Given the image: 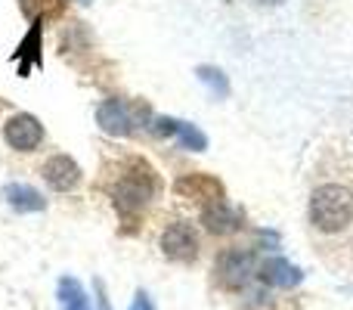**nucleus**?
Here are the masks:
<instances>
[{
	"mask_svg": "<svg viewBox=\"0 0 353 310\" xmlns=\"http://www.w3.org/2000/svg\"><path fill=\"white\" fill-rule=\"evenodd\" d=\"M159 180H155V171L146 162H134V168L124 171L118 177V183L112 186V202H115L118 214H140L143 208L152 202Z\"/></svg>",
	"mask_w": 353,
	"mask_h": 310,
	"instance_id": "obj_2",
	"label": "nucleus"
},
{
	"mask_svg": "<svg viewBox=\"0 0 353 310\" xmlns=\"http://www.w3.org/2000/svg\"><path fill=\"white\" fill-rule=\"evenodd\" d=\"M161 251L171 261H183V264L195 261V255H199V233H195V226L189 220L168 224L165 233H161Z\"/></svg>",
	"mask_w": 353,
	"mask_h": 310,
	"instance_id": "obj_4",
	"label": "nucleus"
},
{
	"mask_svg": "<svg viewBox=\"0 0 353 310\" xmlns=\"http://www.w3.org/2000/svg\"><path fill=\"white\" fill-rule=\"evenodd\" d=\"M43 174V183H47L53 193H68V189H74L81 183V168L78 162H74L72 155H50L47 162H43L41 168Z\"/></svg>",
	"mask_w": 353,
	"mask_h": 310,
	"instance_id": "obj_7",
	"label": "nucleus"
},
{
	"mask_svg": "<svg viewBox=\"0 0 353 310\" xmlns=\"http://www.w3.org/2000/svg\"><path fill=\"white\" fill-rule=\"evenodd\" d=\"M97 124L112 137H130L137 130V112L130 109L128 99H105L97 109Z\"/></svg>",
	"mask_w": 353,
	"mask_h": 310,
	"instance_id": "obj_6",
	"label": "nucleus"
},
{
	"mask_svg": "<svg viewBox=\"0 0 353 310\" xmlns=\"http://www.w3.org/2000/svg\"><path fill=\"white\" fill-rule=\"evenodd\" d=\"M176 193L189 195V199H201V202H217L223 199V189L214 177H205V174H189V177H180L176 180Z\"/></svg>",
	"mask_w": 353,
	"mask_h": 310,
	"instance_id": "obj_12",
	"label": "nucleus"
},
{
	"mask_svg": "<svg viewBox=\"0 0 353 310\" xmlns=\"http://www.w3.org/2000/svg\"><path fill=\"white\" fill-rule=\"evenodd\" d=\"M195 75H199V81L201 84H208L217 97H226L230 93V81H226V75L220 72V68H214V66H199L195 68Z\"/></svg>",
	"mask_w": 353,
	"mask_h": 310,
	"instance_id": "obj_15",
	"label": "nucleus"
},
{
	"mask_svg": "<svg viewBox=\"0 0 353 310\" xmlns=\"http://www.w3.org/2000/svg\"><path fill=\"white\" fill-rule=\"evenodd\" d=\"M62 6H65V0H22V10L34 19L56 16V12H62Z\"/></svg>",
	"mask_w": 353,
	"mask_h": 310,
	"instance_id": "obj_16",
	"label": "nucleus"
},
{
	"mask_svg": "<svg viewBox=\"0 0 353 310\" xmlns=\"http://www.w3.org/2000/svg\"><path fill=\"white\" fill-rule=\"evenodd\" d=\"M257 280L270 289H294L304 280V273L292 261H285V258H270V261H263L257 267Z\"/></svg>",
	"mask_w": 353,
	"mask_h": 310,
	"instance_id": "obj_9",
	"label": "nucleus"
},
{
	"mask_svg": "<svg viewBox=\"0 0 353 310\" xmlns=\"http://www.w3.org/2000/svg\"><path fill=\"white\" fill-rule=\"evenodd\" d=\"M56 295H59L62 310H90V298H87L84 286L78 280H72V276H62Z\"/></svg>",
	"mask_w": 353,
	"mask_h": 310,
	"instance_id": "obj_13",
	"label": "nucleus"
},
{
	"mask_svg": "<svg viewBox=\"0 0 353 310\" xmlns=\"http://www.w3.org/2000/svg\"><path fill=\"white\" fill-rule=\"evenodd\" d=\"M214 273L223 289H245L257 276V255L251 249H226L220 251Z\"/></svg>",
	"mask_w": 353,
	"mask_h": 310,
	"instance_id": "obj_3",
	"label": "nucleus"
},
{
	"mask_svg": "<svg viewBox=\"0 0 353 310\" xmlns=\"http://www.w3.org/2000/svg\"><path fill=\"white\" fill-rule=\"evenodd\" d=\"M353 220V195L338 183H323L310 195V224L319 233H341Z\"/></svg>",
	"mask_w": 353,
	"mask_h": 310,
	"instance_id": "obj_1",
	"label": "nucleus"
},
{
	"mask_svg": "<svg viewBox=\"0 0 353 310\" xmlns=\"http://www.w3.org/2000/svg\"><path fill=\"white\" fill-rule=\"evenodd\" d=\"M3 140L10 143V149L16 153H31V149L41 146L43 140V124L37 122L28 112H16L12 118H6L3 124Z\"/></svg>",
	"mask_w": 353,
	"mask_h": 310,
	"instance_id": "obj_5",
	"label": "nucleus"
},
{
	"mask_svg": "<svg viewBox=\"0 0 353 310\" xmlns=\"http://www.w3.org/2000/svg\"><path fill=\"white\" fill-rule=\"evenodd\" d=\"M130 310H155V304H152V298H149L146 292H137V298H134V304H130Z\"/></svg>",
	"mask_w": 353,
	"mask_h": 310,
	"instance_id": "obj_17",
	"label": "nucleus"
},
{
	"mask_svg": "<svg viewBox=\"0 0 353 310\" xmlns=\"http://www.w3.org/2000/svg\"><path fill=\"white\" fill-rule=\"evenodd\" d=\"M257 3H263V6H279V3H285V0H257Z\"/></svg>",
	"mask_w": 353,
	"mask_h": 310,
	"instance_id": "obj_18",
	"label": "nucleus"
},
{
	"mask_svg": "<svg viewBox=\"0 0 353 310\" xmlns=\"http://www.w3.org/2000/svg\"><path fill=\"white\" fill-rule=\"evenodd\" d=\"M3 199L10 202V208L19 214H31V211H43V208H47V199H43L34 186H28V183H10V186L3 189Z\"/></svg>",
	"mask_w": 353,
	"mask_h": 310,
	"instance_id": "obj_11",
	"label": "nucleus"
},
{
	"mask_svg": "<svg viewBox=\"0 0 353 310\" xmlns=\"http://www.w3.org/2000/svg\"><path fill=\"white\" fill-rule=\"evenodd\" d=\"M41 22L43 19H34L28 28V35H25V41L19 43V50L12 53V62L19 66V75L22 78H28L31 68H41Z\"/></svg>",
	"mask_w": 353,
	"mask_h": 310,
	"instance_id": "obj_10",
	"label": "nucleus"
},
{
	"mask_svg": "<svg viewBox=\"0 0 353 310\" xmlns=\"http://www.w3.org/2000/svg\"><path fill=\"white\" fill-rule=\"evenodd\" d=\"M176 143H180L183 149H192V153H201V149H208V137L201 134L195 124H189V122H180L176 124Z\"/></svg>",
	"mask_w": 353,
	"mask_h": 310,
	"instance_id": "obj_14",
	"label": "nucleus"
},
{
	"mask_svg": "<svg viewBox=\"0 0 353 310\" xmlns=\"http://www.w3.org/2000/svg\"><path fill=\"white\" fill-rule=\"evenodd\" d=\"M242 211L239 208H232L226 199H217V202H208L205 208H201V224H205L208 233H214V236H226V233H236L239 226H242Z\"/></svg>",
	"mask_w": 353,
	"mask_h": 310,
	"instance_id": "obj_8",
	"label": "nucleus"
}]
</instances>
